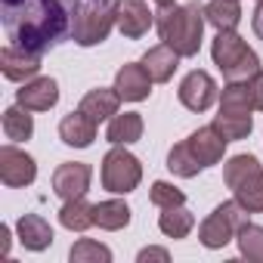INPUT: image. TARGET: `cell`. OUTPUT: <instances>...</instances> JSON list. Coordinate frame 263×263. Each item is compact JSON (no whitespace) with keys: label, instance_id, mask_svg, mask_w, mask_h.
<instances>
[{"label":"cell","instance_id":"obj_1","mask_svg":"<svg viewBox=\"0 0 263 263\" xmlns=\"http://www.w3.org/2000/svg\"><path fill=\"white\" fill-rule=\"evenodd\" d=\"M81 0H0V22L13 47L47 53L71 37Z\"/></svg>","mask_w":263,"mask_h":263},{"label":"cell","instance_id":"obj_2","mask_svg":"<svg viewBox=\"0 0 263 263\" xmlns=\"http://www.w3.org/2000/svg\"><path fill=\"white\" fill-rule=\"evenodd\" d=\"M204 25H208V16H204V4H198V0H189L183 7L177 4L158 7L155 13V28H158L161 44L177 50L183 59L198 56L201 41H204Z\"/></svg>","mask_w":263,"mask_h":263},{"label":"cell","instance_id":"obj_3","mask_svg":"<svg viewBox=\"0 0 263 263\" xmlns=\"http://www.w3.org/2000/svg\"><path fill=\"white\" fill-rule=\"evenodd\" d=\"M223 183L248 214H263V164L254 155H232L223 164Z\"/></svg>","mask_w":263,"mask_h":263},{"label":"cell","instance_id":"obj_4","mask_svg":"<svg viewBox=\"0 0 263 263\" xmlns=\"http://www.w3.org/2000/svg\"><path fill=\"white\" fill-rule=\"evenodd\" d=\"M211 59L226 81H251L260 71V56L248 47L238 31H217L211 44Z\"/></svg>","mask_w":263,"mask_h":263},{"label":"cell","instance_id":"obj_5","mask_svg":"<svg viewBox=\"0 0 263 263\" xmlns=\"http://www.w3.org/2000/svg\"><path fill=\"white\" fill-rule=\"evenodd\" d=\"M115 25H118L115 0H87V4H81V10H78L74 28H71V41L78 47H96V44L108 41Z\"/></svg>","mask_w":263,"mask_h":263},{"label":"cell","instance_id":"obj_6","mask_svg":"<svg viewBox=\"0 0 263 263\" xmlns=\"http://www.w3.org/2000/svg\"><path fill=\"white\" fill-rule=\"evenodd\" d=\"M248 220V211L232 198V201H223V204H217L204 220H201V226H198V241L204 245V248H211V251H220V248H226L229 241H235V235H238V229H241V223Z\"/></svg>","mask_w":263,"mask_h":263},{"label":"cell","instance_id":"obj_7","mask_svg":"<svg viewBox=\"0 0 263 263\" xmlns=\"http://www.w3.org/2000/svg\"><path fill=\"white\" fill-rule=\"evenodd\" d=\"M102 189L115 192V195H127L134 192L143 180V164L134 152H127V146H111L102 158V171H99Z\"/></svg>","mask_w":263,"mask_h":263},{"label":"cell","instance_id":"obj_8","mask_svg":"<svg viewBox=\"0 0 263 263\" xmlns=\"http://www.w3.org/2000/svg\"><path fill=\"white\" fill-rule=\"evenodd\" d=\"M0 180L7 189H25L37 180V161L16 146H0Z\"/></svg>","mask_w":263,"mask_h":263},{"label":"cell","instance_id":"obj_9","mask_svg":"<svg viewBox=\"0 0 263 263\" xmlns=\"http://www.w3.org/2000/svg\"><path fill=\"white\" fill-rule=\"evenodd\" d=\"M115 19L127 41L146 37L149 28L155 25V13L149 10L146 0H115Z\"/></svg>","mask_w":263,"mask_h":263},{"label":"cell","instance_id":"obj_10","mask_svg":"<svg viewBox=\"0 0 263 263\" xmlns=\"http://www.w3.org/2000/svg\"><path fill=\"white\" fill-rule=\"evenodd\" d=\"M180 102L189 108V111H208L214 102H217V96H220V90H217V81L208 74V71H189L183 81H180Z\"/></svg>","mask_w":263,"mask_h":263},{"label":"cell","instance_id":"obj_11","mask_svg":"<svg viewBox=\"0 0 263 263\" xmlns=\"http://www.w3.org/2000/svg\"><path fill=\"white\" fill-rule=\"evenodd\" d=\"M90 180H93L90 164H84V161H65V164H59L53 171V192L62 201H71V198L87 195Z\"/></svg>","mask_w":263,"mask_h":263},{"label":"cell","instance_id":"obj_12","mask_svg":"<svg viewBox=\"0 0 263 263\" xmlns=\"http://www.w3.org/2000/svg\"><path fill=\"white\" fill-rule=\"evenodd\" d=\"M0 71H4L7 81L25 84V81L37 78V71H41V53H31V50L7 44L4 50H0Z\"/></svg>","mask_w":263,"mask_h":263},{"label":"cell","instance_id":"obj_13","mask_svg":"<svg viewBox=\"0 0 263 263\" xmlns=\"http://www.w3.org/2000/svg\"><path fill=\"white\" fill-rule=\"evenodd\" d=\"M152 84L155 81L149 78V71L143 68V62H127L115 74V90L121 93L124 102H143V99H149Z\"/></svg>","mask_w":263,"mask_h":263},{"label":"cell","instance_id":"obj_14","mask_svg":"<svg viewBox=\"0 0 263 263\" xmlns=\"http://www.w3.org/2000/svg\"><path fill=\"white\" fill-rule=\"evenodd\" d=\"M16 102L28 111H50L59 102V84L53 78H31L22 84V90H16Z\"/></svg>","mask_w":263,"mask_h":263},{"label":"cell","instance_id":"obj_15","mask_svg":"<svg viewBox=\"0 0 263 263\" xmlns=\"http://www.w3.org/2000/svg\"><path fill=\"white\" fill-rule=\"evenodd\" d=\"M189 149H192V155L204 164V167H214V164H220L223 161V155H226V140L214 130V124H208V127H198V130H192L189 134Z\"/></svg>","mask_w":263,"mask_h":263},{"label":"cell","instance_id":"obj_16","mask_svg":"<svg viewBox=\"0 0 263 263\" xmlns=\"http://www.w3.org/2000/svg\"><path fill=\"white\" fill-rule=\"evenodd\" d=\"M96 121H90L81 108L78 111H71V115H65L62 121H59V140L65 143V146H71V149H90L93 146V140H96Z\"/></svg>","mask_w":263,"mask_h":263},{"label":"cell","instance_id":"obj_17","mask_svg":"<svg viewBox=\"0 0 263 263\" xmlns=\"http://www.w3.org/2000/svg\"><path fill=\"white\" fill-rule=\"evenodd\" d=\"M118 105H121V93H118L115 87H96V90L84 93V99L78 102V108H81L90 121H96V124L111 121V118L118 115Z\"/></svg>","mask_w":263,"mask_h":263},{"label":"cell","instance_id":"obj_18","mask_svg":"<svg viewBox=\"0 0 263 263\" xmlns=\"http://www.w3.org/2000/svg\"><path fill=\"white\" fill-rule=\"evenodd\" d=\"M19 241L25 245V251H47L53 245V226L41 217V214H22L16 223Z\"/></svg>","mask_w":263,"mask_h":263},{"label":"cell","instance_id":"obj_19","mask_svg":"<svg viewBox=\"0 0 263 263\" xmlns=\"http://www.w3.org/2000/svg\"><path fill=\"white\" fill-rule=\"evenodd\" d=\"M180 53L177 50H171L167 44H158V47H152V50H146V56H143V68L149 71V78L155 81V84H167L171 78H174V71L180 68Z\"/></svg>","mask_w":263,"mask_h":263},{"label":"cell","instance_id":"obj_20","mask_svg":"<svg viewBox=\"0 0 263 263\" xmlns=\"http://www.w3.org/2000/svg\"><path fill=\"white\" fill-rule=\"evenodd\" d=\"M214 130H217L226 143L248 140L251 130H254V115H251V111H229V108H220V111L214 115Z\"/></svg>","mask_w":263,"mask_h":263},{"label":"cell","instance_id":"obj_21","mask_svg":"<svg viewBox=\"0 0 263 263\" xmlns=\"http://www.w3.org/2000/svg\"><path fill=\"white\" fill-rule=\"evenodd\" d=\"M143 115L140 111H124V115H115L108 121V130H105V140L111 146H130L143 140Z\"/></svg>","mask_w":263,"mask_h":263},{"label":"cell","instance_id":"obj_22","mask_svg":"<svg viewBox=\"0 0 263 263\" xmlns=\"http://www.w3.org/2000/svg\"><path fill=\"white\" fill-rule=\"evenodd\" d=\"M130 211L121 198H108V201H99V204H93V223L99 226V229H105V232H118V229H124L127 223H130Z\"/></svg>","mask_w":263,"mask_h":263},{"label":"cell","instance_id":"obj_23","mask_svg":"<svg viewBox=\"0 0 263 263\" xmlns=\"http://www.w3.org/2000/svg\"><path fill=\"white\" fill-rule=\"evenodd\" d=\"M4 137L7 140H13V143H25V140H31L34 137V118H31V111L25 108V105H13V108H7L4 111Z\"/></svg>","mask_w":263,"mask_h":263},{"label":"cell","instance_id":"obj_24","mask_svg":"<svg viewBox=\"0 0 263 263\" xmlns=\"http://www.w3.org/2000/svg\"><path fill=\"white\" fill-rule=\"evenodd\" d=\"M59 223L68 229V232H87L93 223V204L81 195V198H71L59 208Z\"/></svg>","mask_w":263,"mask_h":263},{"label":"cell","instance_id":"obj_25","mask_svg":"<svg viewBox=\"0 0 263 263\" xmlns=\"http://www.w3.org/2000/svg\"><path fill=\"white\" fill-rule=\"evenodd\" d=\"M204 16L208 25H214L217 31H235L241 22V7L238 0H211V4H204Z\"/></svg>","mask_w":263,"mask_h":263},{"label":"cell","instance_id":"obj_26","mask_svg":"<svg viewBox=\"0 0 263 263\" xmlns=\"http://www.w3.org/2000/svg\"><path fill=\"white\" fill-rule=\"evenodd\" d=\"M158 229H161L167 238H186V235L195 229V217H192V211H186V204H177V208H161Z\"/></svg>","mask_w":263,"mask_h":263},{"label":"cell","instance_id":"obj_27","mask_svg":"<svg viewBox=\"0 0 263 263\" xmlns=\"http://www.w3.org/2000/svg\"><path fill=\"white\" fill-rule=\"evenodd\" d=\"M167 171L177 174V177H183V180H192V177H198V174L204 171V164L192 155L189 143L183 140V143H177V146L167 152Z\"/></svg>","mask_w":263,"mask_h":263},{"label":"cell","instance_id":"obj_28","mask_svg":"<svg viewBox=\"0 0 263 263\" xmlns=\"http://www.w3.org/2000/svg\"><path fill=\"white\" fill-rule=\"evenodd\" d=\"M235 241H238V254L245 257V260H251V263H263V226L260 223H241V229H238V235H235Z\"/></svg>","mask_w":263,"mask_h":263},{"label":"cell","instance_id":"obj_29","mask_svg":"<svg viewBox=\"0 0 263 263\" xmlns=\"http://www.w3.org/2000/svg\"><path fill=\"white\" fill-rule=\"evenodd\" d=\"M220 108H229V111H254V99H251L248 81H226V87L220 90Z\"/></svg>","mask_w":263,"mask_h":263},{"label":"cell","instance_id":"obj_30","mask_svg":"<svg viewBox=\"0 0 263 263\" xmlns=\"http://www.w3.org/2000/svg\"><path fill=\"white\" fill-rule=\"evenodd\" d=\"M71 263H111V251L108 245L96 241V238H78L68 251Z\"/></svg>","mask_w":263,"mask_h":263},{"label":"cell","instance_id":"obj_31","mask_svg":"<svg viewBox=\"0 0 263 263\" xmlns=\"http://www.w3.org/2000/svg\"><path fill=\"white\" fill-rule=\"evenodd\" d=\"M149 201L161 211V208H177V204H186V195H183V189H177L174 183L155 180V183H152V189H149Z\"/></svg>","mask_w":263,"mask_h":263},{"label":"cell","instance_id":"obj_32","mask_svg":"<svg viewBox=\"0 0 263 263\" xmlns=\"http://www.w3.org/2000/svg\"><path fill=\"white\" fill-rule=\"evenodd\" d=\"M248 87H251V99H254V111H263V71H257L251 81H248Z\"/></svg>","mask_w":263,"mask_h":263},{"label":"cell","instance_id":"obj_33","mask_svg":"<svg viewBox=\"0 0 263 263\" xmlns=\"http://www.w3.org/2000/svg\"><path fill=\"white\" fill-rule=\"evenodd\" d=\"M137 260H140V263H149V260H161V263H167V260H171V254H167L164 248H143Z\"/></svg>","mask_w":263,"mask_h":263},{"label":"cell","instance_id":"obj_34","mask_svg":"<svg viewBox=\"0 0 263 263\" xmlns=\"http://www.w3.org/2000/svg\"><path fill=\"white\" fill-rule=\"evenodd\" d=\"M251 28H254V34L263 41V0H257V10L251 13Z\"/></svg>","mask_w":263,"mask_h":263},{"label":"cell","instance_id":"obj_35","mask_svg":"<svg viewBox=\"0 0 263 263\" xmlns=\"http://www.w3.org/2000/svg\"><path fill=\"white\" fill-rule=\"evenodd\" d=\"M0 238H4V241H0V254H10V226H0Z\"/></svg>","mask_w":263,"mask_h":263},{"label":"cell","instance_id":"obj_36","mask_svg":"<svg viewBox=\"0 0 263 263\" xmlns=\"http://www.w3.org/2000/svg\"><path fill=\"white\" fill-rule=\"evenodd\" d=\"M158 7H171V4H177V0H155Z\"/></svg>","mask_w":263,"mask_h":263}]
</instances>
